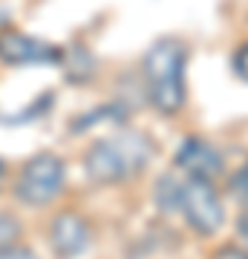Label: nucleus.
<instances>
[{
	"mask_svg": "<svg viewBox=\"0 0 248 259\" xmlns=\"http://www.w3.org/2000/svg\"><path fill=\"white\" fill-rule=\"evenodd\" d=\"M185 66L188 49L176 37H162L141 61L147 98L162 115H176L185 107Z\"/></svg>",
	"mask_w": 248,
	"mask_h": 259,
	"instance_id": "obj_1",
	"label": "nucleus"
},
{
	"mask_svg": "<svg viewBox=\"0 0 248 259\" xmlns=\"http://www.w3.org/2000/svg\"><path fill=\"white\" fill-rule=\"evenodd\" d=\"M153 144L145 133H119L92 141L84 153V173L92 185H119L136 170L147 167Z\"/></svg>",
	"mask_w": 248,
	"mask_h": 259,
	"instance_id": "obj_2",
	"label": "nucleus"
},
{
	"mask_svg": "<svg viewBox=\"0 0 248 259\" xmlns=\"http://www.w3.org/2000/svg\"><path fill=\"white\" fill-rule=\"evenodd\" d=\"M66 167L55 153H38L20 167L15 182V199L26 207H46L64 193Z\"/></svg>",
	"mask_w": 248,
	"mask_h": 259,
	"instance_id": "obj_3",
	"label": "nucleus"
},
{
	"mask_svg": "<svg viewBox=\"0 0 248 259\" xmlns=\"http://www.w3.org/2000/svg\"><path fill=\"white\" fill-rule=\"evenodd\" d=\"M185 222L191 225L196 233L211 236L225 222V204L211 182L202 179H185L182 182V202H179Z\"/></svg>",
	"mask_w": 248,
	"mask_h": 259,
	"instance_id": "obj_4",
	"label": "nucleus"
},
{
	"mask_svg": "<svg viewBox=\"0 0 248 259\" xmlns=\"http://www.w3.org/2000/svg\"><path fill=\"white\" fill-rule=\"evenodd\" d=\"M0 61L6 66L64 64V49L26 35V32H18V29H0Z\"/></svg>",
	"mask_w": 248,
	"mask_h": 259,
	"instance_id": "obj_5",
	"label": "nucleus"
},
{
	"mask_svg": "<svg viewBox=\"0 0 248 259\" xmlns=\"http://www.w3.org/2000/svg\"><path fill=\"white\" fill-rule=\"evenodd\" d=\"M49 248L58 259H78L92 242V228L78 210H61L46 231Z\"/></svg>",
	"mask_w": 248,
	"mask_h": 259,
	"instance_id": "obj_6",
	"label": "nucleus"
},
{
	"mask_svg": "<svg viewBox=\"0 0 248 259\" xmlns=\"http://www.w3.org/2000/svg\"><path fill=\"white\" fill-rule=\"evenodd\" d=\"M173 161H176V167H179L188 179H202V182H211V179H217L222 173L220 150L214 147L211 141L196 139V136H191V139H185L182 144H179Z\"/></svg>",
	"mask_w": 248,
	"mask_h": 259,
	"instance_id": "obj_7",
	"label": "nucleus"
},
{
	"mask_svg": "<svg viewBox=\"0 0 248 259\" xmlns=\"http://www.w3.org/2000/svg\"><path fill=\"white\" fill-rule=\"evenodd\" d=\"M153 199H156L159 210L173 213L179 210V202H182V182H176L173 176H162L153 187Z\"/></svg>",
	"mask_w": 248,
	"mask_h": 259,
	"instance_id": "obj_8",
	"label": "nucleus"
},
{
	"mask_svg": "<svg viewBox=\"0 0 248 259\" xmlns=\"http://www.w3.org/2000/svg\"><path fill=\"white\" fill-rule=\"evenodd\" d=\"M20 233H23V225H20L18 216L9 210H0V253L15 248L20 242Z\"/></svg>",
	"mask_w": 248,
	"mask_h": 259,
	"instance_id": "obj_9",
	"label": "nucleus"
},
{
	"mask_svg": "<svg viewBox=\"0 0 248 259\" xmlns=\"http://www.w3.org/2000/svg\"><path fill=\"white\" fill-rule=\"evenodd\" d=\"M52 101H55V95L52 93H44V95H38L35 101L29 104V107H23V110L18 112V115H9L6 118V124H23V121H35L41 118L49 107H52Z\"/></svg>",
	"mask_w": 248,
	"mask_h": 259,
	"instance_id": "obj_10",
	"label": "nucleus"
},
{
	"mask_svg": "<svg viewBox=\"0 0 248 259\" xmlns=\"http://www.w3.org/2000/svg\"><path fill=\"white\" fill-rule=\"evenodd\" d=\"M231 190H234L237 196H242V199L248 202V161L239 167L237 173H234V179H231Z\"/></svg>",
	"mask_w": 248,
	"mask_h": 259,
	"instance_id": "obj_11",
	"label": "nucleus"
},
{
	"mask_svg": "<svg viewBox=\"0 0 248 259\" xmlns=\"http://www.w3.org/2000/svg\"><path fill=\"white\" fill-rule=\"evenodd\" d=\"M234 72L242 78V81H248V44H242V47L237 49V55H234Z\"/></svg>",
	"mask_w": 248,
	"mask_h": 259,
	"instance_id": "obj_12",
	"label": "nucleus"
},
{
	"mask_svg": "<svg viewBox=\"0 0 248 259\" xmlns=\"http://www.w3.org/2000/svg\"><path fill=\"white\" fill-rule=\"evenodd\" d=\"M0 259H38V253L29 248V245H15V248L3 250V253H0Z\"/></svg>",
	"mask_w": 248,
	"mask_h": 259,
	"instance_id": "obj_13",
	"label": "nucleus"
},
{
	"mask_svg": "<svg viewBox=\"0 0 248 259\" xmlns=\"http://www.w3.org/2000/svg\"><path fill=\"white\" fill-rule=\"evenodd\" d=\"M211 259H248V250L237 248V245H225V248H220Z\"/></svg>",
	"mask_w": 248,
	"mask_h": 259,
	"instance_id": "obj_14",
	"label": "nucleus"
},
{
	"mask_svg": "<svg viewBox=\"0 0 248 259\" xmlns=\"http://www.w3.org/2000/svg\"><path fill=\"white\" fill-rule=\"evenodd\" d=\"M3 179H6V161L0 158V187H3Z\"/></svg>",
	"mask_w": 248,
	"mask_h": 259,
	"instance_id": "obj_15",
	"label": "nucleus"
},
{
	"mask_svg": "<svg viewBox=\"0 0 248 259\" xmlns=\"http://www.w3.org/2000/svg\"><path fill=\"white\" fill-rule=\"evenodd\" d=\"M3 23H6V9H0V29H3Z\"/></svg>",
	"mask_w": 248,
	"mask_h": 259,
	"instance_id": "obj_16",
	"label": "nucleus"
}]
</instances>
